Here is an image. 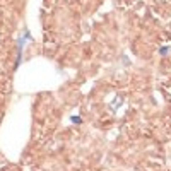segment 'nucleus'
I'll list each match as a JSON object with an SVG mask.
<instances>
[{
  "mask_svg": "<svg viewBox=\"0 0 171 171\" xmlns=\"http://www.w3.org/2000/svg\"><path fill=\"white\" fill-rule=\"evenodd\" d=\"M70 120H72V123H80V122H82V120H80L79 116H72Z\"/></svg>",
  "mask_w": 171,
  "mask_h": 171,
  "instance_id": "nucleus-1",
  "label": "nucleus"
},
{
  "mask_svg": "<svg viewBox=\"0 0 171 171\" xmlns=\"http://www.w3.org/2000/svg\"><path fill=\"white\" fill-rule=\"evenodd\" d=\"M159 52H161V55H166V53H168V52H170V48H166V46H164V48H161V50H159Z\"/></svg>",
  "mask_w": 171,
  "mask_h": 171,
  "instance_id": "nucleus-2",
  "label": "nucleus"
}]
</instances>
